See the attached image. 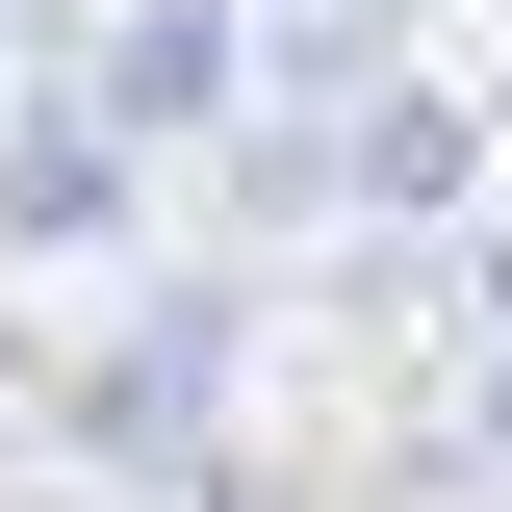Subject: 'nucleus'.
Returning a JSON list of instances; mask_svg holds the SVG:
<instances>
[{"mask_svg":"<svg viewBox=\"0 0 512 512\" xmlns=\"http://www.w3.org/2000/svg\"><path fill=\"white\" fill-rule=\"evenodd\" d=\"M461 308H487V384H461V436H512V205H487V282H461Z\"/></svg>","mask_w":512,"mask_h":512,"instance_id":"obj_4","label":"nucleus"},{"mask_svg":"<svg viewBox=\"0 0 512 512\" xmlns=\"http://www.w3.org/2000/svg\"><path fill=\"white\" fill-rule=\"evenodd\" d=\"M77 103H103L128 154H231V103H256V26H231V0H128V26H77Z\"/></svg>","mask_w":512,"mask_h":512,"instance_id":"obj_1","label":"nucleus"},{"mask_svg":"<svg viewBox=\"0 0 512 512\" xmlns=\"http://www.w3.org/2000/svg\"><path fill=\"white\" fill-rule=\"evenodd\" d=\"M128 180H154V154H128L103 103H52V128H0V231H26V256H103V231H128Z\"/></svg>","mask_w":512,"mask_h":512,"instance_id":"obj_3","label":"nucleus"},{"mask_svg":"<svg viewBox=\"0 0 512 512\" xmlns=\"http://www.w3.org/2000/svg\"><path fill=\"white\" fill-rule=\"evenodd\" d=\"M359 231H487V103L461 77H359Z\"/></svg>","mask_w":512,"mask_h":512,"instance_id":"obj_2","label":"nucleus"}]
</instances>
